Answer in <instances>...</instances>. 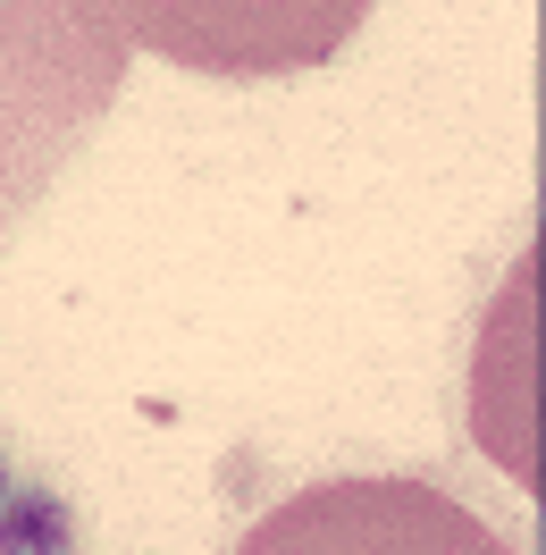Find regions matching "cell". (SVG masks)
<instances>
[{
  "label": "cell",
  "mask_w": 546,
  "mask_h": 555,
  "mask_svg": "<svg viewBox=\"0 0 546 555\" xmlns=\"http://www.w3.org/2000/svg\"><path fill=\"white\" fill-rule=\"evenodd\" d=\"M370 9L378 0H102L118 42L160 51L169 68L219 76V85L328 68Z\"/></svg>",
  "instance_id": "1"
},
{
  "label": "cell",
  "mask_w": 546,
  "mask_h": 555,
  "mask_svg": "<svg viewBox=\"0 0 546 555\" xmlns=\"http://www.w3.org/2000/svg\"><path fill=\"white\" fill-rule=\"evenodd\" d=\"M236 555H512V547L438 480L353 472V480H311L286 505H270L236 539Z\"/></svg>",
  "instance_id": "2"
},
{
  "label": "cell",
  "mask_w": 546,
  "mask_h": 555,
  "mask_svg": "<svg viewBox=\"0 0 546 555\" xmlns=\"http://www.w3.org/2000/svg\"><path fill=\"white\" fill-rule=\"evenodd\" d=\"M0 555H76V505L42 480H9V496H0Z\"/></svg>",
  "instance_id": "3"
},
{
  "label": "cell",
  "mask_w": 546,
  "mask_h": 555,
  "mask_svg": "<svg viewBox=\"0 0 546 555\" xmlns=\"http://www.w3.org/2000/svg\"><path fill=\"white\" fill-rule=\"evenodd\" d=\"M0 496H9V463H0Z\"/></svg>",
  "instance_id": "4"
}]
</instances>
